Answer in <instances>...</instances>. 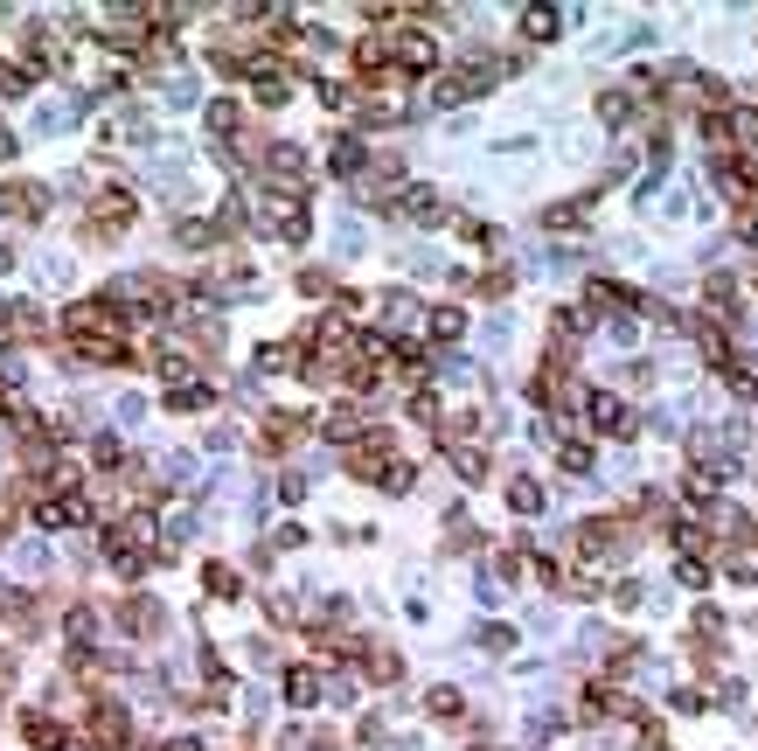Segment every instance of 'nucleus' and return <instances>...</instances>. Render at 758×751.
<instances>
[{
  "label": "nucleus",
  "instance_id": "obj_14",
  "mask_svg": "<svg viewBox=\"0 0 758 751\" xmlns=\"http://www.w3.org/2000/svg\"><path fill=\"white\" fill-rule=\"evenodd\" d=\"M160 619H167L160 599H126V626H133V633H160Z\"/></svg>",
  "mask_w": 758,
  "mask_h": 751
},
{
  "label": "nucleus",
  "instance_id": "obj_21",
  "mask_svg": "<svg viewBox=\"0 0 758 751\" xmlns=\"http://www.w3.org/2000/svg\"><path fill=\"white\" fill-rule=\"evenodd\" d=\"M432 334H439V341H459V334H466V313H459V306H439V313H432Z\"/></svg>",
  "mask_w": 758,
  "mask_h": 751
},
{
  "label": "nucleus",
  "instance_id": "obj_26",
  "mask_svg": "<svg viewBox=\"0 0 758 751\" xmlns=\"http://www.w3.org/2000/svg\"><path fill=\"white\" fill-rule=\"evenodd\" d=\"M425 703H432V717H459V710H466V703H459V689H432Z\"/></svg>",
  "mask_w": 758,
  "mask_h": 751
},
{
  "label": "nucleus",
  "instance_id": "obj_17",
  "mask_svg": "<svg viewBox=\"0 0 758 751\" xmlns=\"http://www.w3.org/2000/svg\"><path fill=\"white\" fill-rule=\"evenodd\" d=\"M508 508H515V515H536V508H543V487H536V480H508Z\"/></svg>",
  "mask_w": 758,
  "mask_h": 751
},
{
  "label": "nucleus",
  "instance_id": "obj_24",
  "mask_svg": "<svg viewBox=\"0 0 758 751\" xmlns=\"http://www.w3.org/2000/svg\"><path fill=\"white\" fill-rule=\"evenodd\" d=\"M557 459H564L571 473H592V446H585V439H571V446H557Z\"/></svg>",
  "mask_w": 758,
  "mask_h": 751
},
{
  "label": "nucleus",
  "instance_id": "obj_3",
  "mask_svg": "<svg viewBox=\"0 0 758 751\" xmlns=\"http://www.w3.org/2000/svg\"><path fill=\"white\" fill-rule=\"evenodd\" d=\"M133 209H140V202H133V188H105V195L91 202V244H105L112 230H126V223H133Z\"/></svg>",
  "mask_w": 758,
  "mask_h": 751
},
{
  "label": "nucleus",
  "instance_id": "obj_15",
  "mask_svg": "<svg viewBox=\"0 0 758 751\" xmlns=\"http://www.w3.org/2000/svg\"><path fill=\"white\" fill-rule=\"evenodd\" d=\"M362 675H369V682H397V675H404V661H397V654H383V647H369V654H362Z\"/></svg>",
  "mask_w": 758,
  "mask_h": 751
},
{
  "label": "nucleus",
  "instance_id": "obj_16",
  "mask_svg": "<svg viewBox=\"0 0 758 751\" xmlns=\"http://www.w3.org/2000/svg\"><path fill=\"white\" fill-rule=\"evenodd\" d=\"M362 160H369V153H362V140H334V153H327V167H334V174H362Z\"/></svg>",
  "mask_w": 758,
  "mask_h": 751
},
{
  "label": "nucleus",
  "instance_id": "obj_11",
  "mask_svg": "<svg viewBox=\"0 0 758 751\" xmlns=\"http://www.w3.org/2000/svg\"><path fill=\"white\" fill-rule=\"evenodd\" d=\"M216 390L209 383H195V376H181V383H167V411H202Z\"/></svg>",
  "mask_w": 758,
  "mask_h": 751
},
{
  "label": "nucleus",
  "instance_id": "obj_6",
  "mask_svg": "<svg viewBox=\"0 0 758 751\" xmlns=\"http://www.w3.org/2000/svg\"><path fill=\"white\" fill-rule=\"evenodd\" d=\"M126 745H133V724H126V710L98 703V710H91V751H126Z\"/></svg>",
  "mask_w": 758,
  "mask_h": 751
},
{
  "label": "nucleus",
  "instance_id": "obj_1",
  "mask_svg": "<svg viewBox=\"0 0 758 751\" xmlns=\"http://www.w3.org/2000/svg\"><path fill=\"white\" fill-rule=\"evenodd\" d=\"M63 341H126V327H119L112 300H77L63 313Z\"/></svg>",
  "mask_w": 758,
  "mask_h": 751
},
{
  "label": "nucleus",
  "instance_id": "obj_10",
  "mask_svg": "<svg viewBox=\"0 0 758 751\" xmlns=\"http://www.w3.org/2000/svg\"><path fill=\"white\" fill-rule=\"evenodd\" d=\"M432 63H439L432 35H397V70H432Z\"/></svg>",
  "mask_w": 758,
  "mask_h": 751
},
{
  "label": "nucleus",
  "instance_id": "obj_8",
  "mask_svg": "<svg viewBox=\"0 0 758 751\" xmlns=\"http://www.w3.org/2000/svg\"><path fill=\"white\" fill-rule=\"evenodd\" d=\"M265 174H272L279 188H293V195H300V188H306V153H300V147H286V140H279V147L265 153Z\"/></svg>",
  "mask_w": 758,
  "mask_h": 751
},
{
  "label": "nucleus",
  "instance_id": "obj_5",
  "mask_svg": "<svg viewBox=\"0 0 758 751\" xmlns=\"http://www.w3.org/2000/svg\"><path fill=\"white\" fill-rule=\"evenodd\" d=\"M0 216L42 223V216H49V188H35V181H0Z\"/></svg>",
  "mask_w": 758,
  "mask_h": 751
},
{
  "label": "nucleus",
  "instance_id": "obj_2",
  "mask_svg": "<svg viewBox=\"0 0 758 751\" xmlns=\"http://www.w3.org/2000/svg\"><path fill=\"white\" fill-rule=\"evenodd\" d=\"M35 522H42V529H84V522H91V501H84L77 487H56V494L35 501Z\"/></svg>",
  "mask_w": 758,
  "mask_h": 751
},
{
  "label": "nucleus",
  "instance_id": "obj_18",
  "mask_svg": "<svg viewBox=\"0 0 758 751\" xmlns=\"http://www.w3.org/2000/svg\"><path fill=\"white\" fill-rule=\"evenodd\" d=\"M383 320H390V327H411V320H418V300H411V293H383Z\"/></svg>",
  "mask_w": 758,
  "mask_h": 751
},
{
  "label": "nucleus",
  "instance_id": "obj_31",
  "mask_svg": "<svg viewBox=\"0 0 758 751\" xmlns=\"http://www.w3.org/2000/svg\"><path fill=\"white\" fill-rule=\"evenodd\" d=\"M675 578H682V585H689V592H696V585H703V578H710V571H703V564H696V557H682V564H675Z\"/></svg>",
  "mask_w": 758,
  "mask_h": 751
},
{
  "label": "nucleus",
  "instance_id": "obj_7",
  "mask_svg": "<svg viewBox=\"0 0 758 751\" xmlns=\"http://www.w3.org/2000/svg\"><path fill=\"white\" fill-rule=\"evenodd\" d=\"M585 411H592V425H599L606 439H626V432H633V411H626L612 390H592V397H585Z\"/></svg>",
  "mask_w": 758,
  "mask_h": 751
},
{
  "label": "nucleus",
  "instance_id": "obj_22",
  "mask_svg": "<svg viewBox=\"0 0 758 751\" xmlns=\"http://www.w3.org/2000/svg\"><path fill=\"white\" fill-rule=\"evenodd\" d=\"M202 585H209L216 599H237V571H230V564H209V571H202Z\"/></svg>",
  "mask_w": 758,
  "mask_h": 751
},
{
  "label": "nucleus",
  "instance_id": "obj_30",
  "mask_svg": "<svg viewBox=\"0 0 758 751\" xmlns=\"http://www.w3.org/2000/svg\"><path fill=\"white\" fill-rule=\"evenodd\" d=\"M480 647L501 654V647H515V633H508V626H480Z\"/></svg>",
  "mask_w": 758,
  "mask_h": 751
},
{
  "label": "nucleus",
  "instance_id": "obj_23",
  "mask_svg": "<svg viewBox=\"0 0 758 751\" xmlns=\"http://www.w3.org/2000/svg\"><path fill=\"white\" fill-rule=\"evenodd\" d=\"M453 466L466 473V480H480V473H487V452L480 446H453Z\"/></svg>",
  "mask_w": 758,
  "mask_h": 751
},
{
  "label": "nucleus",
  "instance_id": "obj_29",
  "mask_svg": "<svg viewBox=\"0 0 758 751\" xmlns=\"http://www.w3.org/2000/svg\"><path fill=\"white\" fill-rule=\"evenodd\" d=\"M411 418H418V425H432V418H439V397H432V390H418V397H411Z\"/></svg>",
  "mask_w": 758,
  "mask_h": 751
},
{
  "label": "nucleus",
  "instance_id": "obj_19",
  "mask_svg": "<svg viewBox=\"0 0 758 751\" xmlns=\"http://www.w3.org/2000/svg\"><path fill=\"white\" fill-rule=\"evenodd\" d=\"M286 696H293V703H313V696H320V675H313V668H293V675H286Z\"/></svg>",
  "mask_w": 758,
  "mask_h": 751
},
{
  "label": "nucleus",
  "instance_id": "obj_25",
  "mask_svg": "<svg viewBox=\"0 0 758 751\" xmlns=\"http://www.w3.org/2000/svg\"><path fill=\"white\" fill-rule=\"evenodd\" d=\"M209 133H237V105H230V98L209 105Z\"/></svg>",
  "mask_w": 758,
  "mask_h": 751
},
{
  "label": "nucleus",
  "instance_id": "obj_28",
  "mask_svg": "<svg viewBox=\"0 0 758 751\" xmlns=\"http://www.w3.org/2000/svg\"><path fill=\"white\" fill-rule=\"evenodd\" d=\"M174 244H188V251H202V244H209V223H174Z\"/></svg>",
  "mask_w": 758,
  "mask_h": 751
},
{
  "label": "nucleus",
  "instance_id": "obj_13",
  "mask_svg": "<svg viewBox=\"0 0 758 751\" xmlns=\"http://www.w3.org/2000/svg\"><path fill=\"white\" fill-rule=\"evenodd\" d=\"M557 28H564V14H557V7H529V14H522V35H529V42H550Z\"/></svg>",
  "mask_w": 758,
  "mask_h": 751
},
{
  "label": "nucleus",
  "instance_id": "obj_4",
  "mask_svg": "<svg viewBox=\"0 0 758 751\" xmlns=\"http://www.w3.org/2000/svg\"><path fill=\"white\" fill-rule=\"evenodd\" d=\"M390 466H397V459H390V432H369V439L348 446V473H362V480H376V487L390 480Z\"/></svg>",
  "mask_w": 758,
  "mask_h": 751
},
{
  "label": "nucleus",
  "instance_id": "obj_12",
  "mask_svg": "<svg viewBox=\"0 0 758 751\" xmlns=\"http://www.w3.org/2000/svg\"><path fill=\"white\" fill-rule=\"evenodd\" d=\"M300 432H306V418H293V411L265 418V446H272V452H279V446H300Z\"/></svg>",
  "mask_w": 758,
  "mask_h": 751
},
{
  "label": "nucleus",
  "instance_id": "obj_20",
  "mask_svg": "<svg viewBox=\"0 0 758 751\" xmlns=\"http://www.w3.org/2000/svg\"><path fill=\"white\" fill-rule=\"evenodd\" d=\"M355 432H362L355 404H334V411H327V439H355Z\"/></svg>",
  "mask_w": 758,
  "mask_h": 751
},
{
  "label": "nucleus",
  "instance_id": "obj_32",
  "mask_svg": "<svg viewBox=\"0 0 758 751\" xmlns=\"http://www.w3.org/2000/svg\"><path fill=\"white\" fill-rule=\"evenodd\" d=\"M7 272H14V244H0V286H7Z\"/></svg>",
  "mask_w": 758,
  "mask_h": 751
},
{
  "label": "nucleus",
  "instance_id": "obj_9",
  "mask_svg": "<svg viewBox=\"0 0 758 751\" xmlns=\"http://www.w3.org/2000/svg\"><path fill=\"white\" fill-rule=\"evenodd\" d=\"M397 209H404L411 223H425V230H432V223H446V195H439V188H404V202H397Z\"/></svg>",
  "mask_w": 758,
  "mask_h": 751
},
{
  "label": "nucleus",
  "instance_id": "obj_27",
  "mask_svg": "<svg viewBox=\"0 0 758 751\" xmlns=\"http://www.w3.org/2000/svg\"><path fill=\"white\" fill-rule=\"evenodd\" d=\"M571 223H585V202H557L550 209V230H571Z\"/></svg>",
  "mask_w": 758,
  "mask_h": 751
}]
</instances>
